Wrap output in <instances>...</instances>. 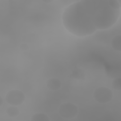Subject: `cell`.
Wrapping results in <instances>:
<instances>
[{
  "label": "cell",
  "instance_id": "cell-4",
  "mask_svg": "<svg viewBox=\"0 0 121 121\" xmlns=\"http://www.w3.org/2000/svg\"><path fill=\"white\" fill-rule=\"evenodd\" d=\"M25 98V94L22 91L18 89H12L7 92L5 99L9 104L17 106L24 103Z\"/></svg>",
  "mask_w": 121,
  "mask_h": 121
},
{
  "label": "cell",
  "instance_id": "cell-2",
  "mask_svg": "<svg viewBox=\"0 0 121 121\" xmlns=\"http://www.w3.org/2000/svg\"><path fill=\"white\" fill-rule=\"evenodd\" d=\"M94 99L100 104H106L109 102L113 97V93L109 88L100 86L95 89L93 92Z\"/></svg>",
  "mask_w": 121,
  "mask_h": 121
},
{
  "label": "cell",
  "instance_id": "cell-1",
  "mask_svg": "<svg viewBox=\"0 0 121 121\" xmlns=\"http://www.w3.org/2000/svg\"><path fill=\"white\" fill-rule=\"evenodd\" d=\"M120 11L112 8L107 0H78L66 7L62 15V21L69 32L84 37L98 30L111 27L117 22Z\"/></svg>",
  "mask_w": 121,
  "mask_h": 121
},
{
  "label": "cell",
  "instance_id": "cell-12",
  "mask_svg": "<svg viewBox=\"0 0 121 121\" xmlns=\"http://www.w3.org/2000/svg\"><path fill=\"white\" fill-rule=\"evenodd\" d=\"M3 98L2 97L0 96V106H1L3 104Z\"/></svg>",
  "mask_w": 121,
  "mask_h": 121
},
{
  "label": "cell",
  "instance_id": "cell-7",
  "mask_svg": "<svg viewBox=\"0 0 121 121\" xmlns=\"http://www.w3.org/2000/svg\"><path fill=\"white\" fill-rule=\"evenodd\" d=\"M6 113L10 117H16L19 114L20 111L17 106L11 105L7 108Z\"/></svg>",
  "mask_w": 121,
  "mask_h": 121
},
{
  "label": "cell",
  "instance_id": "cell-6",
  "mask_svg": "<svg viewBox=\"0 0 121 121\" xmlns=\"http://www.w3.org/2000/svg\"><path fill=\"white\" fill-rule=\"evenodd\" d=\"M111 46L112 48L116 51H121V35H117L114 37L111 42Z\"/></svg>",
  "mask_w": 121,
  "mask_h": 121
},
{
  "label": "cell",
  "instance_id": "cell-8",
  "mask_svg": "<svg viewBox=\"0 0 121 121\" xmlns=\"http://www.w3.org/2000/svg\"><path fill=\"white\" fill-rule=\"evenodd\" d=\"M31 121H49V117L44 113H36L34 114L30 119Z\"/></svg>",
  "mask_w": 121,
  "mask_h": 121
},
{
  "label": "cell",
  "instance_id": "cell-5",
  "mask_svg": "<svg viewBox=\"0 0 121 121\" xmlns=\"http://www.w3.org/2000/svg\"><path fill=\"white\" fill-rule=\"evenodd\" d=\"M46 86L50 90L56 91L61 87V82L58 78H51L47 81Z\"/></svg>",
  "mask_w": 121,
  "mask_h": 121
},
{
  "label": "cell",
  "instance_id": "cell-10",
  "mask_svg": "<svg viewBox=\"0 0 121 121\" xmlns=\"http://www.w3.org/2000/svg\"><path fill=\"white\" fill-rule=\"evenodd\" d=\"M121 1L116 0H108L109 5L113 9H121Z\"/></svg>",
  "mask_w": 121,
  "mask_h": 121
},
{
  "label": "cell",
  "instance_id": "cell-11",
  "mask_svg": "<svg viewBox=\"0 0 121 121\" xmlns=\"http://www.w3.org/2000/svg\"><path fill=\"white\" fill-rule=\"evenodd\" d=\"M20 48L21 50H23V51H27L29 49V47L26 44H21Z\"/></svg>",
  "mask_w": 121,
  "mask_h": 121
},
{
  "label": "cell",
  "instance_id": "cell-13",
  "mask_svg": "<svg viewBox=\"0 0 121 121\" xmlns=\"http://www.w3.org/2000/svg\"><path fill=\"white\" fill-rule=\"evenodd\" d=\"M43 1L45 2V3H50V2H52L53 1V0H43Z\"/></svg>",
  "mask_w": 121,
  "mask_h": 121
},
{
  "label": "cell",
  "instance_id": "cell-9",
  "mask_svg": "<svg viewBox=\"0 0 121 121\" xmlns=\"http://www.w3.org/2000/svg\"><path fill=\"white\" fill-rule=\"evenodd\" d=\"M112 87L117 91L121 90V80L120 78H116L112 82Z\"/></svg>",
  "mask_w": 121,
  "mask_h": 121
},
{
  "label": "cell",
  "instance_id": "cell-3",
  "mask_svg": "<svg viewBox=\"0 0 121 121\" xmlns=\"http://www.w3.org/2000/svg\"><path fill=\"white\" fill-rule=\"evenodd\" d=\"M58 112L60 116L66 119H71L77 116L78 109L76 105L71 102H66L60 105Z\"/></svg>",
  "mask_w": 121,
  "mask_h": 121
}]
</instances>
